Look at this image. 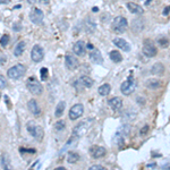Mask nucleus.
Masks as SVG:
<instances>
[{
	"label": "nucleus",
	"mask_w": 170,
	"mask_h": 170,
	"mask_svg": "<svg viewBox=\"0 0 170 170\" xmlns=\"http://www.w3.org/2000/svg\"><path fill=\"white\" fill-rule=\"evenodd\" d=\"M26 129H27V132L30 133V135L33 136L36 141L41 142L43 140V136H44L43 128L41 127V126H38L35 121H33V120L28 121L27 125H26Z\"/></svg>",
	"instance_id": "f257e3e1"
},
{
	"label": "nucleus",
	"mask_w": 170,
	"mask_h": 170,
	"mask_svg": "<svg viewBox=\"0 0 170 170\" xmlns=\"http://www.w3.org/2000/svg\"><path fill=\"white\" fill-rule=\"evenodd\" d=\"M111 28L115 33H124L126 30L128 28V22L125 17L123 16H117L113 22H112V25H111Z\"/></svg>",
	"instance_id": "f03ea898"
},
{
	"label": "nucleus",
	"mask_w": 170,
	"mask_h": 170,
	"mask_svg": "<svg viewBox=\"0 0 170 170\" xmlns=\"http://www.w3.org/2000/svg\"><path fill=\"white\" fill-rule=\"evenodd\" d=\"M26 73V67L22 64H17L15 66L10 67L7 72V75H8L9 78L11 79H18L22 76H24Z\"/></svg>",
	"instance_id": "7ed1b4c3"
},
{
	"label": "nucleus",
	"mask_w": 170,
	"mask_h": 170,
	"mask_svg": "<svg viewBox=\"0 0 170 170\" xmlns=\"http://www.w3.org/2000/svg\"><path fill=\"white\" fill-rule=\"evenodd\" d=\"M26 86H27V89L30 90V92L32 94H34V95H40V94H42V92H43V86L40 84L39 81H38L36 78H34V77H30V78L27 79Z\"/></svg>",
	"instance_id": "20e7f679"
},
{
	"label": "nucleus",
	"mask_w": 170,
	"mask_h": 170,
	"mask_svg": "<svg viewBox=\"0 0 170 170\" xmlns=\"http://www.w3.org/2000/svg\"><path fill=\"white\" fill-rule=\"evenodd\" d=\"M91 123H92V119H86L85 121H82L77 125L76 127L73 129V135L76 136V137H81L83 136L87 132V129L91 126Z\"/></svg>",
	"instance_id": "39448f33"
},
{
	"label": "nucleus",
	"mask_w": 170,
	"mask_h": 170,
	"mask_svg": "<svg viewBox=\"0 0 170 170\" xmlns=\"http://www.w3.org/2000/svg\"><path fill=\"white\" fill-rule=\"evenodd\" d=\"M135 87H136V83L132 79V77H130L129 79H127V81H125V82L121 83L120 91H121V93L124 94V95H129V94H132L135 91Z\"/></svg>",
	"instance_id": "423d86ee"
},
{
	"label": "nucleus",
	"mask_w": 170,
	"mask_h": 170,
	"mask_svg": "<svg viewBox=\"0 0 170 170\" xmlns=\"http://www.w3.org/2000/svg\"><path fill=\"white\" fill-rule=\"evenodd\" d=\"M84 113V107L81 103H77L75 106H73L69 110V118L72 120H76L79 117H82V115Z\"/></svg>",
	"instance_id": "0eeeda50"
},
{
	"label": "nucleus",
	"mask_w": 170,
	"mask_h": 170,
	"mask_svg": "<svg viewBox=\"0 0 170 170\" xmlns=\"http://www.w3.org/2000/svg\"><path fill=\"white\" fill-rule=\"evenodd\" d=\"M43 57H44V51H43L42 47H40L39 44H35L32 49V52H31L32 60L34 62H40L43 60Z\"/></svg>",
	"instance_id": "6e6552de"
},
{
	"label": "nucleus",
	"mask_w": 170,
	"mask_h": 170,
	"mask_svg": "<svg viewBox=\"0 0 170 170\" xmlns=\"http://www.w3.org/2000/svg\"><path fill=\"white\" fill-rule=\"evenodd\" d=\"M43 17H44V14L39 8L32 9V11L30 13V21L34 24H41L43 22Z\"/></svg>",
	"instance_id": "1a4fd4ad"
},
{
	"label": "nucleus",
	"mask_w": 170,
	"mask_h": 170,
	"mask_svg": "<svg viewBox=\"0 0 170 170\" xmlns=\"http://www.w3.org/2000/svg\"><path fill=\"white\" fill-rule=\"evenodd\" d=\"M157 48L154 47V44H153L150 40H146L144 43V45H143V53H144L146 57H150V58H152L154 56H157Z\"/></svg>",
	"instance_id": "9d476101"
},
{
	"label": "nucleus",
	"mask_w": 170,
	"mask_h": 170,
	"mask_svg": "<svg viewBox=\"0 0 170 170\" xmlns=\"http://www.w3.org/2000/svg\"><path fill=\"white\" fill-rule=\"evenodd\" d=\"M65 64H66V67L69 69V70H76L78 66H79V62L78 60L72 56V55H66L65 57Z\"/></svg>",
	"instance_id": "9b49d317"
},
{
	"label": "nucleus",
	"mask_w": 170,
	"mask_h": 170,
	"mask_svg": "<svg viewBox=\"0 0 170 170\" xmlns=\"http://www.w3.org/2000/svg\"><path fill=\"white\" fill-rule=\"evenodd\" d=\"M73 51L75 52V55L79 56V57L84 56L85 52H86V43H85V41H83V40L77 41L74 44V47H73Z\"/></svg>",
	"instance_id": "f8f14e48"
},
{
	"label": "nucleus",
	"mask_w": 170,
	"mask_h": 170,
	"mask_svg": "<svg viewBox=\"0 0 170 170\" xmlns=\"http://www.w3.org/2000/svg\"><path fill=\"white\" fill-rule=\"evenodd\" d=\"M90 153H91V155L93 157L94 159H99V158H102V157L106 155L107 150L104 147H102V146H92L90 149Z\"/></svg>",
	"instance_id": "ddd939ff"
},
{
	"label": "nucleus",
	"mask_w": 170,
	"mask_h": 170,
	"mask_svg": "<svg viewBox=\"0 0 170 170\" xmlns=\"http://www.w3.org/2000/svg\"><path fill=\"white\" fill-rule=\"evenodd\" d=\"M112 42L113 44L116 45V47H118L119 49H121L123 51H130V45L128 44V42L126 40H124V39H120V38H115L113 40H112Z\"/></svg>",
	"instance_id": "4468645a"
},
{
	"label": "nucleus",
	"mask_w": 170,
	"mask_h": 170,
	"mask_svg": "<svg viewBox=\"0 0 170 170\" xmlns=\"http://www.w3.org/2000/svg\"><path fill=\"white\" fill-rule=\"evenodd\" d=\"M90 60L93 62V64H98V65H100L103 62V57H102L101 52L100 50H98V49H92L91 51V53H90Z\"/></svg>",
	"instance_id": "2eb2a0df"
},
{
	"label": "nucleus",
	"mask_w": 170,
	"mask_h": 170,
	"mask_svg": "<svg viewBox=\"0 0 170 170\" xmlns=\"http://www.w3.org/2000/svg\"><path fill=\"white\" fill-rule=\"evenodd\" d=\"M27 106H28V109L31 111V113L35 116V117H39L40 115H41V109H40V107H39V104H38V102L36 100H30L28 103H27Z\"/></svg>",
	"instance_id": "dca6fc26"
},
{
	"label": "nucleus",
	"mask_w": 170,
	"mask_h": 170,
	"mask_svg": "<svg viewBox=\"0 0 170 170\" xmlns=\"http://www.w3.org/2000/svg\"><path fill=\"white\" fill-rule=\"evenodd\" d=\"M127 9L130 11V13H133V14H136V15H142L143 13H144V9L142 8L141 6H138L137 4L135 2H128L127 5Z\"/></svg>",
	"instance_id": "f3484780"
},
{
	"label": "nucleus",
	"mask_w": 170,
	"mask_h": 170,
	"mask_svg": "<svg viewBox=\"0 0 170 170\" xmlns=\"http://www.w3.org/2000/svg\"><path fill=\"white\" fill-rule=\"evenodd\" d=\"M108 104H109V107L112 110H118L123 106V100L120 98H118V96H115V98H111L110 100L108 101Z\"/></svg>",
	"instance_id": "a211bd4d"
},
{
	"label": "nucleus",
	"mask_w": 170,
	"mask_h": 170,
	"mask_svg": "<svg viewBox=\"0 0 170 170\" xmlns=\"http://www.w3.org/2000/svg\"><path fill=\"white\" fill-rule=\"evenodd\" d=\"M132 31L134 32V33H140L143 28H144V22L142 21V19H134L133 22H132Z\"/></svg>",
	"instance_id": "6ab92c4d"
},
{
	"label": "nucleus",
	"mask_w": 170,
	"mask_h": 170,
	"mask_svg": "<svg viewBox=\"0 0 170 170\" xmlns=\"http://www.w3.org/2000/svg\"><path fill=\"white\" fill-rule=\"evenodd\" d=\"M151 73H152L153 75H157V76H159V75H162L163 73H164V66L160 64V62H157V64H154L151 68Z\"/></svg>",
	"instance_id": "aec40b11"
},
{
	"label": "nucleus",
	"mask_w": 170,
	"mask_h": 170,
	"mask_svg": "<svg viewBox=\"0 0 170 170\" xmlns=\"http://www.w3.org/2000/svg\"><path fill=\"white\" fill-rule=\"evenodd\" d=\"M25 50V42L24 41H19V42L16 44V47H15V49H14V55L16 56V57H19L23 52Z\"/></svg>",
	"instance_id": "412c9836"
},
{
	"label": "nucleus",
	"mask_w": 170,
	"mask_h": 170,
	"mask_svg": "<svg viewBox=\"0 0 170 170\" xmlns=\"http://www.w3.org/2000/svg\"><path fill=\"white\" fill-rule=\"evenodd\" d=\"M109 57H110V59L113 61V62H116V64H118V62H121L123 61V56L120 55V52L117 50H112L109 53Z\"/></svg>",
	"instance_id": "4be33fe9"
},
{
	"label": "nucleus",
	"mask_w": 170,
	"mask_h": 170,
	"mask_svg": "<svg viewBox=\"0 0 170 170\" xmlns=\"http://www.w3.org/2000/svg\"><path fill=\"white\" fill-rule=\"evenodd\" d=\"M81 84L83 85L84 87H87V89H90V87H92L93 86V79L92 78H90L89 76H82L79 78V81H78Z\"/></svg>",
	"instance_id": "5701e85b"
},
{
	"label": "nucleus",
	"mask_w": 170,
	"mask_h": 170,
	"mask_svg": "<svg viewBox=\"0 0 170 170\" xmlns=\"http://www.w3.org/2000/svg\"><path fill=\"white\" fill-rule=\"evenodd\" d=\"M79 160V154L75 151H69L67 155V162L68 163H76Z\"/></svg>",
	"instance_id": "b1692460"
},
{
	"label": "nucleus",
	"mask_w": 170,
	"mask_h": 170,
	"mask_svg": "<svg viewBox=\"0 0 170 170\" xmlns=\"http://www.w3.org/2000/svg\"><path fill=\"white\" fill-rule=\"evenodd\" d=\"M65 107H66V103L64 101H60L57 107H56V110H55V116L56 117H61L62 113H64V110H65Z\"/></svg>",
	"instance_id": "393cba45"
},
{
	"label": "nucleus",
	"mask_w": 170,
	"mask_h": 170,
	"mask_svg": "<svg viewBox=\"0 0 170 170\" xmlns=\"http://www.w3.org/2000/svg\"><path fill=\"white\" fill-rule=\"evenodd\" d=\"M111 91V86L109 84H102L100 87H99V90H98V92H99V94L100 95H102V96H106V95H108V94L110 93Z\"/></svg>",
	"instance_id": "a878e982"
},
{
	"label": "nucleus",
	"mask_w": 170,
	"mask_h": 170,
	"mask_svg": "<svg viewBox=\"0 0 170 170\" xmlns=\"http://www.w3.org/2000/svg\"><path fill=\"white\" fill-rule=\"evenodd\" d=\"M77 138H78V137H76V136L73 135V137H70V138L68 140L67 144H66L65 146H64V147H62V150H61V152H60V153H64L65 151H67L68 147H70V146H74V145H76Z\"/></svg>",
	"instance_id": "bb28decb"
},
{
	"label": "nucleus",
	"mask_w": 170,
	"mask_h": 170,
	"mask_svg": "<svg viewBox=\"0 0 170 170\" xmlns=\"http://www.w3.org/2000/svg\"><path fill=\"white\" fill-rule=\"evenodd\" d=\"M146 86L149 87V89H158V87H160V82L158 81V79H150V81H147L146 82Z\"/></svg>",
	"instance_id": "cd10ccee"
},
{
	"label": "nucleus",
	"mask_w": 170,
	"mask_h": 170,
	"mask_svg": "<svg viewBox=\"0 0 170 170\" xmlns=\"http://www.w3.org/2000/svg\"><path fill=\"white\" fill-rule=\"evenodd\" d=\"M1 164H2V168L4 169H9V160L6 154H4L1 157Z\"/></svg>",
	"instance_id": "c85d7f7f"
},
{
	"label": "nucleus",
	"mask_w": 170,
	"mask_h": 170,
	"mask_svg": "<svg viewBox=\"0 0 170 170\" xmlns=\"http://www.w3.org/2000/svg\"><path fill=\"white\" fill-rule=\"evenodd\" d=\"M40 75H41V79L42 81H47L48 79V75H49V72H48V68L42 67L40 70Z\"/></svg>",
	"instance_id": "c756f323"
},
{
	"label": "nucleus",
	"mask_w": 170,
	"mask_h": 170,
	"mask_svg": "<svg viewBox=\"0 0 170 170\" xmlns=\"http://www.w3.org/2000/svg\"><path fill=\"white\" fill-rule=\"evenodd\" d=\"M9 40H10V36H9L8 34H5V35H2V38H1V40H0V44H1L2 47H6V45L8 44Z\"/></svg>",
	"instance_id": "7c9ffc66"
},
{
	"label": "nucleus",
	"mask_w": 170,
	"mask_h": 170,
	"mask_svg": "<svg viewBox=\"0 0 170 170\" xmlns=\"http://www.w3.org/2000/svg\"><path fill=\"white\" fill-rule=\"evenodd\" d=\"M65 127H66V123H65L64 120H59V121H57L56 125H55V128H56L57 130H62Z\"/></svg>",
	"instance_id": "2f4dec72"
},
{
	"label": "nucleus",
	"mask_w": 170,
	"mask_h": 170,
	"mask_svg": "<svg viewBox=\"0 0 170 170\" xmlns=\"http://www.w3.org/2000/svg\"><path fill=\"white\" fill-rule=\"evenodd\" d=\"M158 43H159V45H161L162 48H166V47H168L169 41H168L167 38H160V39L158 40Z\"/></svg>",
	"instance_id": "473e14b6"
},
{
	"label": "nucleus",
	"mask_w": 170,
	"mask_h": 170,
	"mask_svg": "<svg viewBox=\"0 0 170 170\" xmlns=\"http://www.w3.org/2000/svg\"><path fill=\"white\" fill-rule=\"evenodd\" d=\"M7 86V81H6V78L2 76V75H0V89H5Z\"/></svg>",
	"instance_id": "72a5a7b5"
},
{
	"label": "nucleus",
	"mask_w": 170,
	"mask_h": 170,
	"mask_svg": "<svg viewBox=\"0 0 170 170\" xmlns=\"http://www.w3.org/2000/svg\"><path fill=\"white\" fill-rule=\"evenodd\" d=\"M19 152L21 153H24V152H27V153H35V150L34 149H24V147H21L19 149Z\"/></svg>",
	"instance_id": "f704fd0d"
},
{
	"label": "nucleus",
	"mask_w": 170,
	"mask_h": 170,
	"mask_svg": "<svg viewBox=\"0 0 170 170\" xmlns=\"http://www.w3.org/2000/svg\"><path fill=\"white\" fill-rule=\"evenodd\" d=\"M90 170H104V168L102 166H99V164H93L90 167Z\"/></svg>",
	"instance_id": "c9c22d12"
},
{
	"label": "nucleus",
	"mask_w": 170,
	"mask_h": 170,
	"mask_svg": "<svg viewBox=\"0 0 170 170\" xmlns=\"http://www.w3.org/2000/svg\"><path fill=\"white\" fill-rule=\"evenodd\" d=\"M147 130H149V126H147V125H145L144 127L140 130V134H141V135H145V134L147 133Z\"/></svg>",
	"instance_id": "e433bc0d"
},
{
	"label": "nucleus",
	"mask_w": 170,
	"mask_h": 170,
	"mask_svg": "<svg viewBox=\"0 0 170 170\" xmlns=\"http://www.w3.org/2000/svg\"><path fill=\"white\" fill-rule=\"evenodd\" d=\"M163 15H164V16H168V15H169V6H167L166 8L163 9Z\"/></svg>",
	"instance_id": "4c0bfd02"
},
{
	"label": "nucleus",
	"mask_w": 170,
	"mask_h": 170,
	"mask_svg": "<svg viewBox=\"0 0 170 170\" xmlns=\"http://www.w3.org/2000/svg\"><path fill=\"white\" fill-rule=\"evenodd\" d=\"M27 2H28L30 5H34V4L36 2V0H27Z\"/></svg>",
	"instance_id": "58836bf2"
},
{
	"label": "nucleus",
	"mask_w": 170,
	"mask_h": 170,
	"mask_svg": "<svg viewBox=\"0 0 170 170\" xmlns=\"http://www.w3.org/2000/svg\"><path fill=\"white\" fill-rule=\"evenodd\" d=\"M21 28H22V27H18V26H17V23L14 25V30H15V31H19Z\"/></svg>",
	"instance_id": "ea45409f"
},
{
	"label": "nucleus",
	"mask_w": 170,
	"mask_h": 170,
	"mask_svg": "<svg viewBox=\"0 0 170 170\" xmlns=\"http://www.w3.org/2000/svg\"><path fill=\"white\" fill-rule=\"evenodd\" d=\"M9 0H0V4H2V5H5V4H8Z\"/></svg>",
	"instance_id": "a19ab883"
},
{
	"label": "nucleus",
	"mask_w": 170,
	"mask_h": 170,
	"mask_svg": "<svg viewBox=\"0 0 170 170\" xmlns=\"http://www.w3.org/2000/svg\"><path fill=\"white\" fill-rule=\"evenodd\" d=\"M86 47H87L89 49H93V45H92V44H90V43H89V44H87Z\"/></svg>",
	"instance_id": "79ce46f5"
},
{
	"label": "nucleus",
	"mask_w": 170,
	"mask_h": 170,
	"mask_svg": "<svg viewBox=\"0 0 170 170\" xmlns=\"http://www.w3.org/2000/svg\"><path fill=\"white\" fill-rule=\"evenodd\" d=\"M151 1H152V0H146V1H145V6H147V5H149Z\"/></svg>",
	"instance_id": "37998d69"
},
{
	"label": "nucleus",
	"mask_w": 170,
	"mask_h": 170,
	"mask_svg": "<svg viewBox=\"0 0 170 170\" xmlns=\"http://www.w3.org/2000/svg\"><path fill=\"white\" fill-rule=\"evenodd\" d=\"M64 169H65L64 167H58V168H57V170H64Z\"/></svg>",
	"instance_id": "c03bdc74"
},
{
	"label": "nucleus",
	"mask_w": 170,
	"mask_h": 170,
	"mask_svg": "<svg viewBox=\"0 0 170 170\" xmlns=\"http://www.w3.org/2000/svg\"><path fill=\"white\" fill-rule=\"evenodd\" d=\"M147 167H155V164L152 163V164H147Z\"/></svg>",
	"instance_id": "a18cd8bd"
},
{
	"label": "nucleus",
	"mask_w": 170,
	"mask_h": 170,
	"mask_svg": "<svg viewBox=\"0 0 170 170\" xmlns=\"http://www.w3.org/2000/svg\"><path fill=\"white\" fill-rule=\"evenodd\" d=\"M92 10H93V11H98V10H99V9L96 8V7H94V8H93V9H92Z\"/></svg>",
	"instance_id": "49530a36"
},
{
	"label": "nucleus",
	"mask_w": 170,
	"mask_h": 170,
	"mask_svg": "<svg viewBox=\"0 0 170 170\" xmlns=\"http://www.w3.org/2000/svg\"><path fill=\"white\" fill-rule=\"evenodd\" d=\"M42 1H47V0H42Z\"/></svg>",
	"instance_id": "de8ad7c7"
}]
</instances>
